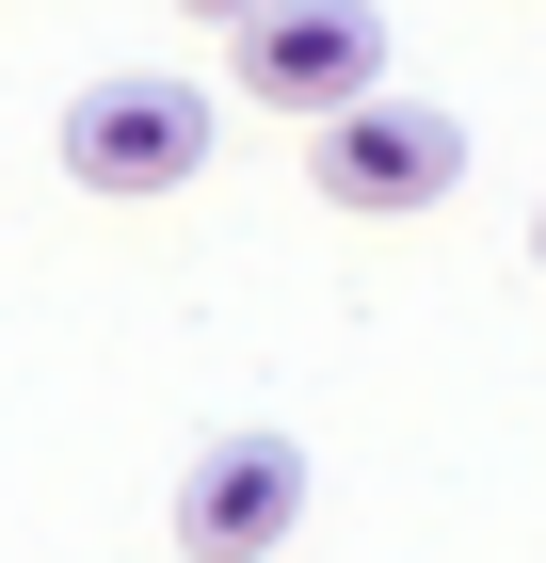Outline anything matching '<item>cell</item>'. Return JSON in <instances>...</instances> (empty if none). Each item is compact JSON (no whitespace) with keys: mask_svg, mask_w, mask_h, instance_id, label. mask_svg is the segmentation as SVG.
<instances>
[{"mask_svg":"<svg viewBox=\"0 0 546 563\" xmlns=\"http://www.w3.org/2000/svg\"><path fill=\"white\" fill-rule=\"evenodd\" d=\"M193 162H210V97L193 81H97L65 113V177L81 194H177Z\"/></svg>","mask_w":546,"mask_h":563,"instance_id":"cell-4","label":"cell"},{"mask_svg":"<svg viewBox=\"0 0 546 563\" xmlns=\"http://www.w3.org/2000/svg\"><path fill=\"white\" fill-rule=\"evenodd\" d=\"M290 531H305V451L290 434H225V451L177 467V548L193 563H274Z\"/></svg>","mask_w":546,"mask_h":563,"instance_id":"cell-3","label":"cell"},{"mask_svg":"<svg viewBox=\"0 0 546 563\" xmlns=\"http://www.w3.org/2000/svg\"><path fill=\"white\" fill-rule=\"evenodd\" d=\"M225 65H242L257 113H337V97L386 81V16L370 0H242L225 16Z\"/></svg>","mask_w":546,"mask_h":563,"instance_id":"cell-1","label":"cell"},{"mask_svg":"<svg viewBox=\"0 0 546 563\" xmlns=\"http://www.w3.org/2000/svg\"><path fill=\"white\" fill-rule=\"evenodd\" d=\"M466 177V130L450 113H434V97H337L322 113V194L337 210H434V194H450Z\"/></svg>","mask_w":546,"mask_h":563,"instance_id":"cell-2","label":"cell"},{"mask_svg":"<svg viewBox=\"0 0 546 563\" xmlns=\"http://www.w3.org/2000/svg\"><path fill=\"white\" fill-rule=\"evenodd\" d=\"M177 16H242V0H177Z\"/></svg>","mask_w":546,"mask_h":563,"instance_id":"cell-5","label":"cell"},{"mask_svg":"<svg viewBox=\"0 0 546 563\" xmlns=\"http://www.w3.org/2000/svg\"><path fill=\"white\" fill-rule=\"evenodd\" d=\"M531 258H546V210H531Z\"/></svg>","mask_w":546,"mask_h":563,"instance_id":"cell-6","label":"cell"}]
</instances>
